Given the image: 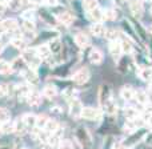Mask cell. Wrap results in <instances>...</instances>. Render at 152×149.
<instances>
[{
    "instance_id": "cell-1",
    "label": "cell",
    "mask_w": 152,
    "mask_h": 149,
    "mask_svg": "<svg viewBox=\"0 0 152 149\" xmlns=\"http://www.w3.org/2000/svg\"><path fill=\"white\" fill-rule=\"evenodd\" d=\"M23 59L27 61V64H28L31 68H36L40 64V60H42V57H40V55L37 53L36 49H24Z\"/></svg>"
},
{
    "instance_id": "cell-2",
    "label": "cell",
    "mask_w": 152,
    "mask_h": 149,
    "mask_svg": "<svg viewBox=\"0 0 152 149\" xmlns=\"http://www.w3.org/2000/svg\"><path fill=\"white\" fill-rule=\"evenodd\" d=\"M89 80V71L87 68H80L74 75V81L77 85H83Z\"/></svg>"
},
{
    "instance_id": "cell-3",
    "label": "cell",
    "mask_w": 152,
    "mask_h": 149,
    "mask_svg": "<svg viewBox=\"0 0 152 149\" xmlns=\"http://www.w3.org/2000/svg\"><path fill=\"white\" fill-rule=\"evenodd\" d=\"M110 52L111 55H112V57L115 59V60H119L121 56V53L123 52V47H121V43L118 41V40H112V41L110 43Z\"/></svg>"
},
{
    "instance_id": "cell-4",
    "label": "cell",
    "mask_w": 152,
    "mask_h": 149,
    "mask_svg": "<svg viewBox=\"0 0 152 149\" xmlns=\"http://www.w3.org/2000/svg\"><path fill=\"white\" fill-rule=\"evenodd\" d=\"M81 117L86 118V120H99L100 118V110H97L96 108H84L83 113H81Z\"/></svg>"
},
{
    "instance_id": "cell-5",
    "label": "cell",
    "mask_w": 152,
    "mask_h": 149,
    "mask_svg": "<svg viewBox=\"0 0 152 149\" xmlns=\"http://www.w3.org/2000/svg\"><path fill=\"white\" fill-rule=\"evenodd\" d=\"M83 105L79 100H74L69 105V115L72 116L74 118H77V117H81V113H83Z\"/></svg>"
},
{
    "instance_id": "cell-6",
    "label": "cell",
    "mask_w": 152,
    "mask_h": 149,
    "mask_svg": "<svg viewBox=\"0 0 152 149\" xmlns=\"http://www.w3.org/2000/svg\"><path fill=\"white\" fill-rule=\"evenodd\" d=\"M16 29H18V21L13 20V19H5V20L1 21V31L4 33L13 32Z\"/></svg>"
},
{
    "instance_id": "cell-7",
    "label": "cell",
    "mask_w": 152,
    "mask_h": 149,
    "mask_svg": "<svg viewBox=\"0 0 152 149\" xmlns=\"http://www.w3.org/2000/svg\"><path fill=\"white\" fill-rule=\"evenodd\" d=\"M129 8H131V12L135 17H140L143 15V4L140 0H132L129 3Z\"/></svg>"
},
{
    "instance_id": "cell-8",
    "label": "cell",
    "mask_w": 152,
    "mask_h": 149,
    "mask_svg": "<svg viewBox=\"0 0 152 149\" xmlns=\"http://www.w3.org/2000/svg\"><path fill=\"white\" fill-rule=\"evenodd\" d=\"M75 43L80 48H87L89 45V37L86 33H83V32H79L75 36Z\"/></svg>"
},
{
    "instance_id": "cell-9",
    "label": "cell",
    "mask_w": 152,
    "mask_h": 149,
    "mask_svg": "<svg viewBox=\"0 0 152 149\" xmlns=\"http://www.w3.org/2000/svg\"><path fill=\"white\" fill-rule=\"evenodd\" d=\"M110 89H108L107 85H103L100 88V92H99V101H100V105L104 107L108 101H110Z\"/></svg>"
},
{
    "instance_id": "cell-10",
    "label": "cell",
    "mask_w": 152,
    "mask_h": 149,
    "mask_svg": "<svg viewBox=\"0 0 152 149\" xmlns=\"http://www.w3.org/2000/svg\"><path fill=\"white\" fill-rule=\"evenodd\" d=\"M88 16H89V19H91L92 21H95V23H100V21L104 19V12H103L99 7H96V8H94L92 11H89Z\"/></svg>"
},
{
    "instance_id": "cell-11",
    "label": "cell",
    "mask_w": 152,
    "mask_h": 149,
    "mask_svg": "<svg viewBox=\"0 0 152 149\" xmlns=\"http://www.w3.org/2000/svg\"><path fill=\"white\" fill-rule=\"evenodd\" d=\"M88 59H89V61H91L92 64H95V65H99V64L103 61V53L100 52L97 48H94V49L91 51V53H89Z\"/></svg>"
},
{
    "instance_id": "cell-12",
    "label": "cell",
    "mask_w": 152,
    "mask_h": 149,
    "mask_svg": "<svg viewBox=\"0 0 152 149\" xmlns=\"http://www.w3.org/2000/svg\"><path fill=\"white\" fill-rule=\"evenodd\" d=\"M24 77H26V80L28 81L29 84H32V85H37V84H39V76L36 75L34 68L27 69V71L24 72Z\"/></svg>"
},
{
    "instance_id": "cell-13",
    "label": "cell",
    "mask_w": 152,
    "mask_h": 149,
    "mask_svg": "<svg viewBox=\"0 0 152 149\" xmlns=\"http://www.w3.org/2000/svg\"><path fill=\"white\" fill-rule=\"evenodd\" d=\"M91 32H92V35L100 37V36H105L107 29H105V27L103 25L102 23H95V24L91 25Z\"/></svg>"
},
{
    "instance_id": "cell-14",
    "label": "cell",
    "mask_w": 152,
    "mask_h": 149,
    "mask_svg": "<svg viewBox=\"0 0 152 149\" xmlns=\"http://www.w3.org/2000/svg\"><path fill=\"white\" fill-rule=\"evenodd\" d=\"M120 96L123 97L124 100L129 101V100L135 99V96H136V92H135V89L131 88V86H124V88H121V91H120Z\"/></svg>"
},
{
    "instance_id": "cell-15",
    "label": "cell",
    "mask_w": 152,
    "mask_h": 149,
    "mask_svg": "<svg viewBox=\"0 0 152 149\" xmlns=\"http://www.w3.org/2000/svg\"><path fill=\"white\" fill-rule=\"evenodd\" d=\"M27 128H28V125H27L24 117H20L15 121V132L18 134H24L27 131Z\"/></svg>"
},
{
    "instance_id": "cell-16",
    "label": "cell",
    "mask_w": 152,
    "mask_h": 149,
    "mask_svg": "<svg viewBox=\"0 0 152 149\" xmlns=\"http://www.w3.org/2000/svg\"><path fill=\"white\" fill-rule=\"evenodd\" d=\"M56 94H58V89H56L53 85H47L44 88V91H43V96H44L45 99H48V100L55 99Z\"/></svg>"
},
{
    "instance_id": "cell-17",
    "label": "cell",
    "mask_w": 152,
    "mask_h": 149,
    "mask_svg": "<svg viewBox=\"0 0 152 149\" xmlns=\"http://www.w3.org/2000/svg\"><path fill=\"white\" fill-rule=\"evenodd\" d=\"M1 132L4 134H8V133L15 132V121H11V120L1 121Z\"/></svg>"
},
{
    "instance_id": "cell-18",
    "label": "cell",
    "mask_w": 152,
    "mask_h": 149,
    "mask_svg": "<svg viewBox=\"0 0 152 149\" xmlns=\"http://www.w3.org/2000/svg\"><path fill=\"white\" fill-rule=\"evenodd\" d=\"M58 20L60 21L61 24H64V25H69V24L74 23V16L69 12H63V13H60V15H58Z\"/></svg>"
},
{
    "instance_id": "cell-19",
    "label": "cell",
    "mask_w": 152,
    "mask_h": 149,
    "mask_svg": "<svg viewBox=\"0 0 152 149\" xmlns=\"http://www.w3.org/2000/svg\"><path fill=\"white\" fill-rule=\"evenodd\" d=\"M28 102L32 105V107H37V105L40 104V101H42V96H40L37 92H35V91H32L31 92V94L28 96Z\"/></svg>"
},
{
    "instance_id": "cell-20",
    "label": "cell",
    "mask_w": 152,
    "mask_h": 149,
    "mask_svg": "<svg viewBox=\"0 0 152 149\" xmlns=\"http://www.w3.org/2000/svg\"><path fill=\"white\" fill-rule=\"evenodd\" d=\"M16 92H18V96L23 97V99H28V96L31 94V88L28 85H19L16 88Z\"/></svg>"
},
{
    "instance_id": "cell-21",
    "label": "cell",
    "mask_w": 152,
    "mask_h": 149,
    "mask_svg": "<svg viewBox=\"0 0 152 149\" xmlns=\"http://www.w3.org/2000/svg\"><path fill=\"white\" fill-rule=\"evenodd\" d=\"M139 77L144 81H151L152 80V68H142L139 69Z\"/></svg>"
},
{
    "instance_id": "cell-22",
    "label": "cell",
    "mask_w": 152,
    "mask_h": 149,
    "mask_svg": "<svg viewBox=\"0 0 152 149\" xmlns=\"http://www.w3.org/2000/svg\"><path fill=\"white\" fill-rule=\"evenodd\" d=\"M36 51H37V53L40 55V57H42V59L50 57V55L52 53V51H51L50 45H40V47L36 48Z\"/></svg>"
},
{
    "instance_id": "cell-23",
    "label": "cell",
    "mask_w": 152,
    "mask_h": 149,
    "mask_svg": "<svg viewBox=\"0 0 152 149\" xmlns=\"http://www.w3.org/2000/svg\"><path fill=\"white\" fill-rule=\"evenodd\" d=\"M23 29L27 33H34L35 31V23L31 19H23Z\"/></svg>"
},
{
    "instance_id": "cell-24",
    "label": "cell",
    "mask_w": 152,
    "mask_h": 149,
    "mask_svg": "<svg viewBox=\"0 0 152 149\" xmlns=\"http://www.w3.org/2000/svg\"><path fill=\"white\" fill-rule=\"evenodd\" d=\"M58 128H59V123H58V121L53 120V118H50V120H48V123L45 124V126H44V131H47L48 133H53V132H55Z\"/></svg>"
},
{
    "instance_id": "cell-25",
    "label": "cell",
    "mask_w": 152,
    "mask_h": 149,
    "mask_svg": "<svg viewBox=\"0 0 152 149\" xmlns=\"http://www.w3.org/2000/svg\"><path fill=\"white\" fill-rule=\"evenodd\" d=\"M13 65L10 63H7V61H1V68H0V71H1V75L3 76H10L11 73H12L13 71Z\"/></svg>"
},
{
    "instance_id": "cell-26",
    "label": "cell",
    "mask_w": 152,
    "mask_h": 149,
    "mask_svg": "<svg viewBox=\"0 0 152 149\" xmlns=\"http://www.w3.org/2000/svg\"><path fill=\"white\" fill-rule=\"evenodd\" d=\"M124 116H126L128 120H136L139 117V112H137L135 108H126L124 109Z\"/></svg>"
},
{
    "instance_id": "cell-27",
    "label": "cell",
    "mask_w": 152,
    "mask_h": 149,
    "mask_svg": "<svg viewBox=\"0 0 152 149\" xmlns=\"http://www.w3.org/2000/svg\"><path fill=\"white\" fill-rule=\"evenodd\" d=\"M26 0H8V8H11L12 11H19L23 7Z\"/></svg>"
},
{
    "instance_id": "cell-28",
    "label": "cell",
    "mask_w": 152,
    "mask_h": 149,
    "mask_svg": "<svg viewBox=\"0 0 152 149\" xmlns=\"http://www.w3.org/2000/svg\"><path fill=\"white\" fill-rule=\"evenodd\" d=\"M24 120H26L28 128H36L37 117L35 115H26V116H24Z\"/></svg>"
},
{
    "instance_id": "cell-29",
    "label": "cell",
    "mask_w": 152,
    "mask_h": 149,
    "mask_svg": "<svg viewBox=\"0 0 152 149\" xmlns=\"http://www.w3.org/2000/svg\"><path fill=\"white\" fill-rule=\"evenodd\" d=\"M120 43H121V47H123L124 53H129L132 51V41L128 39V37H123Z\"/></svg>"
},
{
    "instance_id": "cell-30",
    "label": "cell",
    "mask_w": 152,
    "mask_h": 149,
    "mask_svg": "<svg viewBox=\"0 0 152 149\" xmlns=\"http://www.w3.org/2000/svg\"><path fill=\"white\" fill-rule=\"evenodd\" d=\"M12 65H13V68L15 69H24L26 68V65H28V64H27V61L24 60L23 56H21V57H18V59L13 60Z\"/></svg>"
},
{
    "instance_id": "cell-31",
    "label": "cell",
    "mask_w": 152,
    "mask_h": 149,
    "mask_svg": "<svg viewBox=\"0 0 152 149\" xmlns=\"http://www.w3.org/2000/svg\"><path fill=\"white\" fill-rule=\"evenodd\" d=\"M12 45L15 48H18V49H21L24 51L26 49V41H24V39H21V37H15V39H12Z\"/></svg>"
},
{
    "instance_id": "cell-32",
    "label": "cell",
    "mask_w": 152,
    "mask_h": 149,
    "mask_svg": "<svg viewBox=\"0 0 152 149\" xmlns=\"http://www.w3.org/2000/svg\"><path fill=\"white\" fill-rule=\"evenodd\" d=\"M136 101L139 102L140 105H145L148 102V96L145 92H136V96H135Z\"/></svg>"
},
{
    "instance_id": "cell-33",
    "label": "cell",
    "mask_w": 152,
    "mask_h": 149,
    "mask_svg": "<svg viewBox=\"0 0 152 149\" xmlns=\"http://www.w3.org/2000/svg\"><path fill=\"white\" fill-rule=\"evenodd\" d=\"M83 7L87 12H89V11H92L94 8L99 7V5H97L96 0H83Z\"/></svg>"
},
{
    "instance_id": "cell-34",
    "label": "cell",
    "mask_w": 152,
    "mask_h": 149,
    "mask_svg": "<svg viewBox=\"0 0 152 149\" xmlns=\"http://www.w3.org/2000/svg\"><path fill=\"white\" fill-rule=\"evenodd\" d=\"M50 48H51V51H52V53H59V52H60V49H61L60 40H59V39L52 40V41H51V44H50Z\"/></svg>"
},
{
    "instance_id": "cell-35",
    "label": "cell",
    "mask_w": 152,
    "mask_h": 149,
    "mask_svg": "<svg viewBox=\"0 0 152 149\" xmlns=\"http://www.w3.org/2000/svg\"><path fill=\"white\" fill-rule=\"evenodd\" d=\"M48 120H50V118H48L47 116H44V115L37 116V124H36V126H37V128H40V129H44V126H45V124L48 123Z\"/></svg>"
},
{
    "instance_id": "cell-36",
    "label": "cell",
    "mask_w": 152,
    "mask_h": 149,
    "mask_svg": "<svg viewBox=\"0 0 152 149\" xmlns=\"http://www.w3.org/2000/svg\"><path fill=\"white\" fill-rule=\"evenodd\" d=\"M135 121L136 120H129V123L124 125V131L129 132V133H132V132L136 131V123H135Z\"/></svg>"
},
{
    "instance_id": "cell-37",
    "label": "cell",
    "mask_w": 152,
    "mask_h": 149,
    "mask_svg": "<svg viewBox=\"0 0 152 149\" xmlns=\"http://www.w3.org/2000/svg\"><path fill=\"white\" fill-rule=\"evenodd\" d=\"M105 36H107V39H110L111 41H112V40H116V39H118L119 33L115 31V29H108L107 33H105Z\"/></svg>"
},
{
    "instance_id": "cell-38",
    "label": "cell",
    "mask_w": 152,
    "mask_h": 149,
    "mask_svg": "<svg viewBox=\"0 0 152 149\" xmlns=\"http://www.w3.org/2000/svg\"><path fill=\"white\" fill-rule=\"evenodd\" d=\"M104 107H105V109H107V112H108V113H111V115L116 112V107H115V104H113L112 100H110V101H108L107 104L104 105Z\"/></svg>"
},
{
    "instance_id": "cell-39",
    "label": "cell",
    "mask_w": 152,
    "mask_h": 149,
    "mask_svg": "<svg viewBox=\"0 0 152 149\" xmlns=\"http://www.w3.org/2000/svg\"><path fill=\"white\" fill-rule=\"evenodd\" d=\"M0 116H1V121H7L10 120V110L7 109V108H1V110H0Z\"/></svg>"
},
{
    "instance_id": "cell-40",
    "label": "cell",
    "mask_w": 152,
    "mask_h": 149,
    "mask_svg": "<svg viewBox=\"0 0 152 149\" xmlns=\"http://www.w3.org/2000/svg\"><path fill=\"white\" fill-rule=\"evenodd\" d=\"M143 121H144V124H147L150 128H152V112L151 113H147V115H144V117H143Z\"/></svg>"
},
{
    "instance_id": "cell-41",
    "label": "cell",
    "mask_w": 152,
    "mask_h": 149,
    "mask_svg": "<svg viewBox=\"0 0 152 149\" xmlns=\"http://www.w3.org/2000/svg\"><path fill=\"white\" fill-rule=\"evenodd\" d=\"M8 93H10V86H8V84H1V96L7 97Z\"/></svg>"
},
{
    "instance_id": "cell-42",
    "label": "cell",
    "mask_w": 152,
    "mask_h": 149,
    "mask_svg": "<svg viewBox=\"0 0 152 149\" xmlns=\"http://www.w3.org/2000/svg\"><path fill=\"white\" fill-rule=\"evenodd\" d=\"M115 15H113V11H108V12L104 13V19H108V20H113Z\"/></svg>"
},
{
    "instance_id": "cell-43",
    "label": "cell",
    "mask_w": 152,
    "mask_h": 149,
    "mask_svg": "<svg viewBox=\"0 0 152 149\" xmlns=\"http://www.w3.org/2000/svg\"><path fill=\"white\" fill-rule=\"evenodd\" d=\"M23 19H34V12H31V11H28V12H24L23 13Z\"/></svg>"
},
{
    "instance_id": "cell-44",
    "label": "cell",
    "mask_w": 152,
    "mask_h": 149,
    "mask_svg": "<svg viewBox=\"0 0 152 149\" xmlns=\"http://www.w3.org/2000/svg\"><path fill=\"white\" fill-rule=\"evenodd\" d=\"M47 3L50 5H56L58 4V0H47Z\"/></svg>"
},
{
    "instance_id": "cell-45",
    "label": "cell",
    "mask_w": 152,
    "mask_h": 149,
    "mask_svg": "<svg viewBox=\"0 0 152 149\" xmlns=\"http://www.w3.org/2000/svg\"><path fill=\"white\" fill-rule=\"evenodd\" d=\"M36 4H40V3H44V1H47V0H34Z\"/></svg>"
},
{
    "instance_id": "cell-46",
    "label": "cell",
    "mask_w": 152,
    "mask_h": 149,
    "mask_svg": "<svg viewBox=\"0 0 152 149\" xmlns=\"http://www.w3.org/2000/svg\"><path fill=\"white\" fill-rule=\"evenodd\" d=\"M150 89L152 91V80H151V85H150Z\"/></svg>"
},
{
    "instance_id": "cell-47",
    "label": "cell",
    "mask_w": 152,
    "mask_h": 149,
    "mask_svg": "<svg viewBox=\"0 0 152 149\" xmlns=\"http://www.w3.org/2000/svg\"><path fill=\"white\" fill-rule=\"evenodd\" d=\"M150 32H151V33H152V27H151V28H150Z\"/></svg>"
},
{
    "instance_id": "cell-48",
    "label": "cell",
    "mask_w": 152,
    "mask_h": 149,
    "mask_svg": "<svg viewBox=\"0 0 152 149\" xmlns=\"http://www.w3.org/2000/svg\"><path fill=\"white\" fill-rule=\"evenodd\" d=\"M145 1H152V0H145Z\"/></svg>"
},
{
    "instance_id": "cell-49",
    "label": "cell",
    "mask_w": 152,
    "mask_h": 149,
    "mask_svg": "<svg viewBox=\"0 0 152 149\" xmlns=\"http://www.w3.org/2000/svg\"><path fill=\"white\" fill-rule=\"evenodd\" d=\"M26 1H29V0H26Z\"/></svg>"
}]
</instances>
